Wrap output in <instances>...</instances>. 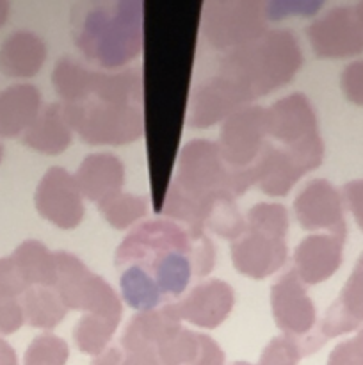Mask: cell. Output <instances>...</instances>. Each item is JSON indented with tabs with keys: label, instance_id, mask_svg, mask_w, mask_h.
I'll list each match as a JSON object with an SVG mask.
<instances>
[{
	"label": "cell",
	"instance_id": "32",
	"mask_svg": "<svg viewBox=\"0 0 363 365\" xmlns=\"http://www.w3.org/2000/svg\"><path fill=\"white\" fill-rule=\"evenodd\" d=\"M68 360V342L57 335L45 334L34 339L25 356V365H66Z\"/></svg>",
	"mask_w": 363,
	"mask_h": 365
},
{
	"label": "cell",
	"instance_id": "38",
	"mask_svg": "<svg viewBox=\"0 0 363 365\" xmlns=\"http://www.w3.org/2000/svg\"><path fill=\"white\" fill-rule=\"evenodd\" d=\"M194 365H224V351L209 335L199 334V353Z\"/></svg>",
	"mask_w": 363,
	"mask_h": 365
},
{
	"label": "cell",
	"instance_id": "11",
	"mask_svg": "<svg viewBox=\"0 0 363 365\" xmlns=\"http://www.w3.org/2000/svg\"><path fill=\"white\" fill-rule=\"evenodd\" d=\"M306 38L319 59H347L363 53V31L352 7H333L306 27Z\"/></svg>",
	"mask_w": 363,
	"mask_h": 365
},
{
	"label": "cell",
	"instance_id": "25",
	"mask_svg": "<svg viewBox=\"0 0 363 365\" xmlns=\"http://www.w3.org/2000/svg\"><path fill=\"white\" fill-rule=\"evenodd\" d=\"M93 71L73 59H60L52 73V84L63 103H75L88 100L91 95Z\"/></svg>",
	"mask_w": 363,
	"mask_h": 365
},
{
	"label": "cell",
	"instance_id": "27",
	"mask_svg": "<svg viewBox=\"0 0 363 365\" xmlns=\"http://www.w3.org/2000/svg\"><path fill=\"white\" fill-rule=\"evenodd\" d=\"M121 321L110 319V317L96 316V314H84L75 324L73 341L78 351L85 355L96 356L109 348L117 327Z\"/></svg>",
	"mask_w": 363,
	"mask_h": 365
},
{
	"label": "cell",
	"instance_id": "41",
	"mask_svg": "<svg viewBox=\"0 0 363 365\" xmlns=\"http://www.w3.org/2000/svg\"><path fill=\"white\" fill-rule=\"evenodd\" d=\"M352 9H354V14H356V20H358L359 27H362V31H363V2L356 4V6H354V7H352Z\"/></svg>",
	"mask_w": 363,
	"mask_h": 365
},
{
	"label": "cell",
	"instance_id": "28",
	"mask_svg": "<svg viewBox=\"0 0 363 365\" xmlns=\"http://www.w3.org/2000/svg\"><path fill=\"white\" fill-rule=\"evenodd\" d=\"M66 314L68 309L53 289H31L25 296V316L34 328H56Z\"/></svg>",
	"mask_w": 363,
	"mask_h": 365
},
{
	"label": "cell",
	"instance_id": "21",
	"mask_svg": "<svg viewBox=\"0 0 363 365\" xmlns=\"http://www.w3.org/2000/svg\"><path fill=\"white\" fill-rule=\"evenodd\" d=\"M23 143L46 155H59L73 143V130L68 125L63 102L50 103L34 120L25 134Z\"/></svg>",
	"mask_w": 363,
	"mask_h": 365
},
{
	"label": "cell",
	"instance_id": "5",
	"mask_svg": "<svg viewBox=\"0 0 363 365\" xmlns=\"http://www.w3.org/2000/svg\"><path fill=\"white\" fill-rule=\"evenodd\" d=\"M71 130L91 146L132 145L144 135V110L139 106L88 98L63 103Z\"/></svg>",
	"mask_w": 363,
	"mask_h": 365
},
{
	"label": "cell",
	"instance_id": "40",
	"mask_svg": "<svg viewBox=\"0 0 363 365\" xmlns=\"http://www.w3.org/2000/svg\"><path fill=\"white\" fill-rule=\"evenodd\" d=\"M125 353L120 348H107L100 355L93 356L91 365H121L123 364Z\"/></svg>",
	"mask_w": 363,
	"mask_h": 365
},
{
	"label": "cell",
	"instance_id": "6",
	"mask_svg": "<svg viewBox=\"0 0 363 365\" xmlns=\"http://www.w3.org/2000/svg\"><path fill=\"white\" fill-rule=\"evenodd\" d=\"M267 138L281 143L306 173L322 164L324 141L315 109L305 93H290L265 109Z\"/></svg>",
	"mask_w": 363,
	"mask_h": 365
},
{
	"label": "cell",
	"instance_id": "15",
	"mask_svg": "<svg viewBox=\"0 0 363 365\" xmlns=\"http://www.w3.org/2000/svg\"><path fill=\"white\" fill-rule=\"evenodd\" d=\"M171 305L180 321L196 328L214 330L221 327L233 310L235 291L226 282L212 278L196 285L184 299Z\"/></svg>",
	"mask_w": 363,
	"mask_h": 365
},
{
	"label": "cell",
	"instance_id": "7",
	"mask_svg": "<svg viewBox=\"0 0 363 365\" xmlns=\"http://www.w3.org/2000/svg\"><path fill=\"white\" fill-rule=\"evenodd\" d=\"M267 21L265 2L209 0L201 6L203 38L219 52H230L260 39L269 31Z\"/></svg>",
	"mask_w": 363,
	"mask_h": 365
},
{
	"label": "cell",
	"instance_id": "3",
	"mask_svg": "<svg viewBox=\"0 0 363 365\" xmlns=\"http://www.w3.org/2000/svg\"><path fill=\"white\" fill-rule=\"evenodd\" d=\"M71 34L85 59L105 70H121L142 50L144 6L137 0L78 4L71 14Z\"/></svg>",
	"mask_w": 363,
	"mask_h": 365
},
{
	"label": "cell",
	"instance_id": "31",
	"mask_svg": "<svg viewBox=\"0 0 363 365\" xmlns=\"http://www.w3.org/2000/svg\"><path fill=\"white\" fill-rule=\"evenodd\" d=\"M246 227L258 228L274 237L285 239L288 232V212L281 203L260 202L246 214Z\"/></svg>",
	"mask_w": 363,
	"mask_h": 365
},
{
	"label": "cell",
	"instance_id": "9",
	"mask_svg": "<svg viewBox=\"0 0 363 365\" xmlns=\"http://www.w3.org/2000/svg\"><path fill=\"white\" fill-rule=\"evenodd\" d=\"M267 145L265 107L248 106L221 123L219 152L231 168H249Z\"/></svg>",
	"mask_w": 363,
	"mask_h": 365
},
{
	"label": "cell",
	"instance_id": "14",
	"mask_svg": "<svg viewBox=\"0 0 363 365\" xmlns=\"http://www.w3.org/2000/svg\"><path fill=\"white\" fill-rule=\"evenodd\" d=\"M231 262L237 273L253 280L270 277L287 260V242L258 228L246 227V232L231 242Z\"/></svg>",
	"mask_w": 363,
	"mask_h": 365
},
{
	"label": "cell",
	"instance_id": "29",
	"mask_svg": "<svg viewBox=\"0 0 363 365\" xmlns=\"http://www.w3.org/2000/svg\"><path fill=\"white\" fill-rule=\"evenodd\" d=\"M107 223L116 230H127L148 214V200L130 192H120L98 205Z\"/></svg>",
	"mask_w": 363,
	"mask_h": 365
},
{
	"label": "cell",
	"instance_id": "23",
	"mask_svg": "<svg viewBox=\"0 0 363 365\" xmlns=\"http://www.w3.org/2000/svg\"><path fill=\"white\" fill-rule=\"evenodd\" d=\"M46 59V46L31 32H18L7 41L2 53V64L7 73L18 77H32L43 68Z\"/></svg>",
	"mask_w": 363,
	"mask_h": 365
},
{
	"label": "cell",
	"instance_id": "30",
	"mask_svg": "<svg viewBox=\"0 0 363 365\" xmlns=\"http://www.w3.org/2000/svg\"><path fill=\"white\" fill-rule=\"evenodd\" d=\"M199 353V334L180 327L157 348L164 365H194Z\"/></svg>",
	"mask_w": 363,
	"mask_h": 365
},
{
	"label": "cell",
	"instance_id": "33",
	"mask_svg": "<svg viewBox=\"0 0 363 365\" xmlns=\"http://www.w3.org/2000/svg\"><path fill=\"white\" fill-rule=\"evenodd\" d=\"M301 359L302 353L299 342L294 341V339L285 337V335H280V337H274L263 348L258 364L235 362L231 365H298Z\"/></svg>",
	"mask_w": 363,
	"mask_h": 365
},
{
	"label": "cell",
	"instance_id": "22",
	"mask_svg": "<svg viewBox=\"0 0 363 365\" xmlns=\"http://www.w3.org/2000/svg\"><path fill=\"white\" fill-rule=\"evenodd\" d=\"M41 95L32 86H18L9 89L0 102V130L16 134L28 128L38 118Z\"/></svg>",
	"mask_w": 363,
	"mask_h": 365
},
{
	"label": "cell",
	"instance_id": "19",
	"mask_svg": "<svg viewBox=\"0 0 363 365\" xmlns=\"http://www.w3.org/2000/svg\"><path fill=\"white\" fill-rule=\"evenodd\" d=\"M75 180L84 198L100 205L105 200L123 192L125 166L112 153H91L80 163Z\"/></svg>",
	"mask_w": 363,
	"mask_h": 365
},
{
	"label": "cell",
	"instance_id": "26",
	"mask_svg": "<svg viewBox=\"0 0 363 365\" xmlns=\"http://www.w3.org/2000/svg\"><path fill=\"white\" fill-rule=\"evenodd\" d=\"M121 294H123L125 303L130 309L137 312H148V310L159 309L162 305L164 298L160 294L155 282L149 278L148 273L137 266L125 267L120 278Z\"/></svg>",
	"mask_w": 363,
	"mask_h": 365
},
{
	"label": "cell",
	"instance_id": "35",
	"mask_svg": "<svg viewBox=\"0 0 363 365\" xmlns=\"http://www.w3.org/2000/svg\"><path fill=\"white\" fill-rule=\"evenodd\" d=\"M340 89L347 102L363 107V59L352 61L342 70Z\"/></svg>",
	"mask_w": 363,
	"mask_h": 365
},
{
	"label": "cell",
	"instance_id": "24",
	"mask_svg": "<svg viewBox=\"0 0 363 365\" xmlns=\"http://www.w3.org/2000/svg\"><path fill=\"white\" fill-rule=\"evenodd\" d=\"M16 267L28 285L52 289L56 285V253H50L41 242L28 241L21 245L16 252Z\"/></svg>",
	"mask_w": 363,
	"mask_h": 365
},
{
	"label": "cell",
	"instance_id": "10",
	"mask_svg": "<svg viewBox=\"0 0 363 365\" xmlns=\"http://www.w3.org/2000/svg\"><path fill=\"white\" fill-rule=\"evenodd\" d=\"M270 309L276 327L288 339H294L305 348V342L313 334L317 310L306 292V285L299 280L294 269L287 271L270 289Z\"/></svg>",
	"mask_w": 363,
	"mask_h": 365
},
{
	"label": "cell",
	"instance_id": "12",
	"mask_svg": "<svg viewBox=\"0 0 363 365\" xmlns=\"http://www.w3.org/2000/svg\"><path fill=\"white\" fill-rule=\"evenodd\" d=\"M36 209L60 230L77 228L84 220L85 207L75 175L60 166L50 168L36 191Z\"/></svg>",
	"mask_w": 363,
	"mask_h": 365
},
{
	"label": "cell",
	"instance_id": "13",
	"mask_svg": "<svg viewBox=\"0 0 363 365\" xmlns=\"http://www.w3.org/2000/svg\"><path fill=\"white\" fill-rule=\"evenodd\" d=\"M294 214L305 230L347 234L342 192L326 178H313L294 200Z\"/></svg>",
	"mask_w": 363,
	"mask_h": 365
},
{
	"label": "cell",
	"instance_id": "4",
	"mask_svg": "<svg viewBox=\"0 0 363 365\" xmlns=\"http://www.w3.org/2000/svg\"><path fill=\"white\" fill-rule=\"evenodd\" d=\"M171 184L196 200L209 198L216 192H230L237 198L255 185V173L251 166H228L217 143L194 139L180 150L177 177Z\"/></svg>",
	"mask_w": 363,
	"mask_h": 365
},
{
	"label": "cell",
	"instance_id": "8",
	"mask_svg": "<svg viewBox=\"0 0 363 365\" xmlns=\"http://www.w3.org/2000/svg\"><path fill=\"white\" fill-rule=\"evenodd\" d=\"M57 277L53 291L68 310L110 317L121 321L123 305L120 296L98 274L91 273L78 257L68 252H56Z\"/></svg>",
	"mask_w": 363,
	"mask_h": 365
},
{
	"label": "cell",
	"instance_id": "1",
	"mask_svg": "<svg viewBox=\"0 0 363 365\" xmlns=\"http://www.w3.org/2000/svg\"><path fill=\"white\" fill-rule=\"evenodd\" d=\"M214 260L209 235L194 234L171 220L137 225L116 250V266L141 267L155 282L164 302L178 298L194 274L210 273Z\"/></svg>",
	"mask_w": 363,
	"mask_h": 365
},
{
	"label": "cell",
	"instance_id": "34",
	"mask_svg": "<svg viewBox=\"0 0 363 365\" xmlns=\"http://www.w3.org/2000/svg\"><path fill=\"white\" fill-rule=\"evenodd\" d=\"M326 365H363V328L356 331L354 337L338 342L331 349Z\"/></svg>",
	"mask_w": 363,
	"mask_h": 365
},
{
	"label": "cell",
	"instance_id": "16",
	"mask_svg": "<svg viewBox=\"0 0 363 365\" xmlns=\"http://www.w3.org/2000/svg\"><path fill=\"white\" fill-rule=\"evenodd\" d=\"M359 328H363V252L345 280L340 294L331 303L319 328L312 335L317 346L322 348L330 339L342 337Z\"/></svg>",
	"mask_w": 363,
	"mask_h": 365
},
{
	"label": "cell",
	"instance_id": "20",
	"mask_svg": "<svg viewBox=\"0 0 363 365\" xmlns=\"http://www.w3.org/2000/svg\"><path fill=\"white\" fill-rule=\"evenodd\" d=\"M180 327L182 321L177 317L171 303L148 312H137L130 319L125 334L121 335V349L125 353H135L142 349L157 351V348Z\"/></svg>",
	"mask_w": 363,
	"mask_h": 365
},
{
	"label": "cell",
	"instance_id": "39",
	"mask_svg": "<svg viewBox=\"0 0 363 365\" xmlns=\"http://www.w3.org/2000/svg\"><path fill=\"white\" fill-rule=\"evenodd\" d=\"M121 365H164L159 359L157 351L153 349H142L135 353H125L123 364Z\"/></svg>",
	"mask_w": 363,
	"mask_h": 365
},
{
	"label": "cell",
	"instance_id": "18",
	"mask_svg": "<svg viewBox=\"0 0 363 365\" xmlns=\"http://www.w3.org/2000/svg\"><path fill=\"white\" fill-rule=\"evenodd\" d=\"M251 168L255 173V185L270 198L287 196L302 175H306L305 168L288 150L269 141Z\"/></svg>",
	"mask_w": 363,
	"mask_h": 365
},
{
	"label": "cell",
	"instance_id": "37",
	"mask_svg": "<svg viewBox=\"0 0 363 365\" xmlns=\"http://www.w3.org/2000/svg\"><path fill=\"white\" fill-rule=\"evenodd\" d=\"M342 198L349 212L354 217L358 228L363 232V178L349 180L342 189Z\"/></svg>",
	"mask_w": 363,
	"mask_h": 365
},
{
	"label": "cell",
	"instance_id": "2",
	"mask_svg": "<svg viewBox=\"0 0 363 365\" xmlns=\"http://www.w3.org/2000/svg\"><path fill=\"white\" fill-rule=\"evenodd\" d=\"M301 64L298 38L287 29H269L256 41L224 52L212 75L242 109L292 82Z\"/></svg>",
	"mask_w": 363,
	"mask_h": 365
},
{
	"label": "cell",
	"instance_id": "36",
	"mask_svg": "<svg viewBox=\"0 0 363 365\" xmlns=\"http://www.w3.org/2000/svg\"><path fill=\"white\" fill-rule=\"evenodd\" d=\"M322 7V2H267V20H280V18L299 14V16H312L315 11Z\"/></svg>",
	"mask_w": 363,
	"mask_h": 365
},
{
	"label": "cell",
	"instance_id": "17",
	"mask_svg": "<svg viewBox=\"0 0 363 365\" xmlns=\"http://www.w3.org/2000/svg\"><path fill=\"white\" fill-rule=\"evenodd\" d=\"M347 234H312L302 239L294 252V273L305 285L330 280L344 260Z\"/></svg>",
	"mask_w": 363,
	"mask_h": 365
}]
</instances>
